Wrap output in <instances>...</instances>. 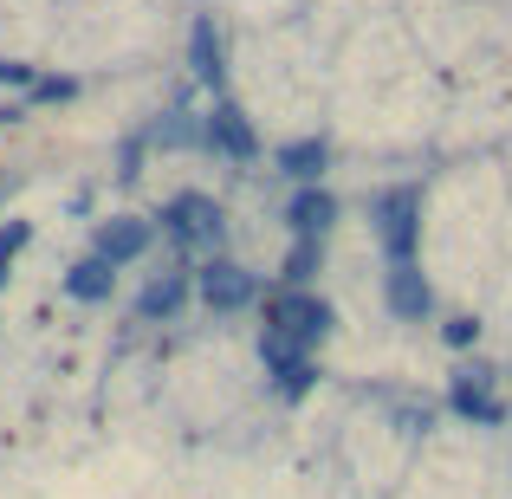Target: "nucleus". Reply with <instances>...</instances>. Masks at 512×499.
Masks as SVG:
<instances>
[{
    "mask_svg": "<svg viewBox=\"0 0 512 499\" xmlns=\"http://www.w3.org/2000/svg\"><path fill=\"white\" fill-rule=\"evenodd\" d=\"M273 337H286L292 350L299 344H318V337L331 331V305L325 299H305V292H286V299H273Z\"/></svg>",
    "mask_w": 512,
    "mask_h": 499,
    "instance_id": "obj_1",
    "label": "nucleus"
},
{
    "mask_svg": "<svg viewBox=\"0 0 512 499\" xmlns=\"http://www.w3.org/2000/svg\"><path fill=\"white\" fill-rule=\"evenodd\" d=\"M163 227L182 247H201V240H221V208H214L208 195H175L163 208Z\"/></svg>",
    "mask_w": 512,
    "mask_h": 499,
    "instance_id": "obj_2",
    "label": "nucleus"
},
{
    "mask_svg": "<svg viewBox=\"0 0 512 499\" xmlns=\"http://www.w3.org/2000/svg\"><path fill=\"white\" fill-rule=\"evenodd\" d=\"M253 273L247 266H234V260H214V266H201V299L214 305V312H240V305H253Z\"/></svg>",
    "mask_w": 512,
    "mask_h": 499,
    "instance_id": "obj_3",
    "label": "nucleus"
},
{
    "mask_svg": "<svg viewBox=\"0 0 512 499\" xmlns=\"http://www.w3.org/2000/svg\"><path fill=\"white\" fill-rule=\"evenodd\" d=\"M415 214H422V195H415V188H396V195L383 201V247H389L396 266H409V253H415Z\"/></svg>",
    "mask_w": 512,
    "mask_h": 499,
    "instance_id": "obj_4",
    "label": "nucleus"
},
{
    "mask_svg": "<svg viewBox=\"0 0 512 499\" xmlns=\"http://www.w3.org/2000/svg\"><path fill=\"white\" fill-rule=\"evenodd\" d=\"M208 143H214L221 156H234V163H247V156L260 150V137H253V124H247V111H240V104H214Z\"/></svg>",
    "mask_w": 512,
    "mask_h": 499,
    "instance_id": "obj_5",
    "label": "nucleus"
},
{
    "mask_svg": "<svg viewBox=\"0 0 512 499\" xmlns=\"http://www.w3.org/2000/svg\"><path fill=\"white\" fill-rule=\"evenodd\" d=\"M454 409L474 415V422H500V402H493V376H487V370H461V376H454Z\"/></svg>",
    "mask_w": 512,
    "mask_h": 499,
    "instance_id": "obj_6",
    "label": "nucleus"
},
{
    "mask_svg": "<svg viewBox=\"0 0 512 499\" xmlns=\"http://www.w3.org/2000/svg\"><path fill=\"white\" fill-rule=\"evenodd\" d=\"M428 305H435V299H428V279L415 273V260L389 266V312H396V318H422Z\"/></svg>",
    "mask_w": 512,
    "mask_h": 499,
    "instance_id": "obj_7",
    "label": "nucleus"
},
{
    "mask_svg": "<svg viewBox=\"0 0 512 499\" xmlns=\"http://www.w3.org/2000/svg\"><path fill=\"white\" fill-rule=\"evenodd\" d=\"M143 247H150V221H104V227H98V253H104L111 266L137 260Z\"/></svg>",
    "mask_w": 512,
    "mask_h": 499,
    "instance_id": "obj_8",
    "label": "nucleus"
},
{
    "mask_svg": "<svg viewBox=\"0 0 512 499\" xmlns=\"http://www.w3.org/2000/svg\"><path fill=\"white\" fill-rule=\"evenodd\" d=\"M331 221H338V201H331L325 188H305V195L292 201V234H299V240H318Z\"/></svg>",
    "mask_w": 512,
    "mask_h": 499,
    "instance_id": "obj_9",
    "label": "nucleus"
},
{
    "mask_svg": "<svg viewBox=\"0 0 512 499\" xmlns=\"http://www.w3.org/2000/svg\"><path fill=\"white\" fill-rule=\"evenodd\" d=\"M72 299H85V305H98V299H111V286H117V266L104 260V253H91V260H78L72 266Z\"/></svg>",
    "mask_w": 512,
    "mask_h": 499,
    "instance_id": "obj_10",
    "label": "nucleus"
},
{
    "mask_svg": "<svg viewBox=\"0 0 512 499\" xmlns=\"http://www.w3.org/2000/svg\"><path fill=\"white\" fill-rule=\"evenodd\" d=\"M182 292H188V279H182V273H163V279H150V286H143L137 312H143V318H169L175 305H182Z\"/></svg>",
    "mask_w": 512,
    "mask_h": 499,
    "instance_id": "obj_11",
    "label": "nucleus"
},
{
    "mask_svg": "<svg viewBox=\"0 0 512 499\" xmlns=\"http://www.w3.org/2000/svg\"><path fill=\"white\" fill-rule=\"evenodd\" d=\"M279 169H286L292 182H312V175L325 169V143H318V137H305V143H286V150H279Z\"/></svg>",
    "mask_w": 512,
    "mask_h": 499,
    "instance_id": "obj_12",
    "label": "nucleus"
},
{
    "mask_svg": "<svg viewBox=\"0 0 512 499\" xmlns=\"http://www.w3.org/2000/svg\"><path fill=\"white\" fill-rule=\"evenodd\" d=\"M195 72L221 78V39H214V20H195Z\"/></svg>",
    "mask_w": 512,
    "mask_h": 499,
    "instance_id": "obj_13",
    "label": "nucleus"
},
{
    "mask_svg": "<svg viewBox=\"0 0 512 499\" xmlns=\"http://www.w3.org/2000/svg\"><path fill=\"white\" fill-rule=\"evenodd\" d=\"M156 143H169V150H182V143H208V124H188V117H169V124H156Z\"/></svg>",
    "mask_w": 512,
    "mask_h": 499,
    "instance_id": "obj_14",
    "label": "nucleus"
},
{
    "mask_svg": "<svg viewBox=\"0 0 512 499\" xmlns=\"http://www.w3.org/2000/svg\"><path fill=\"white\" fill-rule=\"evenodd\" d=\"M312 266H318V240H299L286 260V279H312Z\"/></svg>",
    "mask_w": 512,
    "mask_h": 499,
    "instance_id": "obj_15",
    "label": "nucleus"
},
{
    "mask_svg": "<svg viewBox=\"0 0 512 499\" xmlns=\"http://www.w3.org/2000/svg\"><path fill=\"white\" fill-rule=\"evenodd\" d=\"M26 234H33V227H26V221H13V227H0V253H7V260H13V253H20V247H26Z\"/></svg>",
    "mask_w": 512,
    "mask_h": 499,
    "instance_id": "obj_16",
    "label": "nucleus"
},
{
    "mask_svg": "<svg viewBox=\"0 0 512 499\" xmlns=\"http://www.w3.org/2000/svg\"><path fill=\"white\" fill-rule=\"evenodd\" d=\"M474 337H480L474 318H454V325H448V344H454V350H461V344H474Z\"/></svg>",
    "mask_w": 512,
    "mask_h": 499,
    "instance_id": "obj_17",
    "label": "nucleus"
},
{
    "mask_svg": "<svg viewBox=\"0 0 512 499\" xmlns=\"http://www.w3.org/2000/svg\"><path fill=\"white\" fill-rule=\"evenodd\" d=\"M0 85H33V72L26 65H0Z\"/></svg>",
    "mask_w": 512,
    "mask_h": 499,
    "instance_id": "obj_18",
    "label": "nucleus"
},
{
    "mask_svg": "<svg viewBox=\"0 0 512 499\" xmlns=\"http://www.w3.org/2000/svg\"><path fill=\"white\" fill-rule=\"evenodd\" d=\"M7 266H13V260H7V253H0V286H7Z\"/></svg>",
    "mask_w": 512,
    "mask_h": 499,
    "instance_id": "obj_19",
    "label": "nucleus"
}]
</instances>
